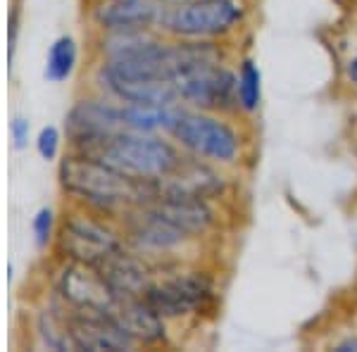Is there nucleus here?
<instances>
[{"mask_svg":"<svg viewBox=\"0 0 357 352\" xmlns=\"http://www.w3.org/2000/svg\"><path fill=\"white\" fill-rule=\"evenodd\" d=\"M57 188L65 205L119 219L153 198L155 181H134L93 155L67 150L57 160Z\"/></svg>","mask_w":357,"mask_h":352,"instance_id":"1","label":"nucleus"},{"mask_svg":"<svg viewBox=\"0 0 357 352\" xmlns=\"http://www.w3.org/2000/svg\"><path fill=\"white\" fill-rule=\"evenodd\" d=\"M167 136L186 155L220 164L224 169L241 164L248 153V136L234 114L205 112V109L178 105Z\"/></svg>","mask_w":357,"mask_h":352,"instance_id":"2","label":"nucleus"},{"mask_svg":"<svg viewBox=\"0 0 357 352\" xmlns=\"http://www.w3.org/2000/svg\"><path fill=\"white\" fill-rule=\"evenodd\" d=\"M151 307L169 324L200 319L217 307V281L212 271L191 262L155 269V279L146 296Z\"/></svg>","mask_w":357,"mask_h":352,"instance_id":"3","label":"nucleus"},{"mask_svg":"<svg viewBox=\"0 0 357 352\" xmlns=\"http://www.w3.org/2000/svg\"><path fill=\"white\" fill-rule=\"evenodd\" d=\"M248 0H178L169 5L160 31L178 41L227 43L248 24Z\"/></svg>","mask_w":357,"mask_h":352,"instance_id":"4","label":"nucleus"},{"mask_svg":"<svg viewBox=\"0 0 357 352\" xmlns=\"http://www.w3.org/2000/svg\"><path fill=\"white\" fill-rule=\"evenodd\" d=\"M124 245V234L117 219L96 215V212L82 210V207L65 205V212L60 215V229H57L50 252H53L55 259L89 264V267L98 269L107 257H112Z\"/></svg>","mask_w":357,"mask_h":352,"instance_id":"5","label":"nucleus"},{"mask_svg":"<svg viewBox=\"0 0 357 352\" xmlns=\"http://www.w3.org/2000/svg\"><path fill=\"white\" fill-rule=\"evenodd\" d=\"M183 150L167 134H138L119 131L96 150L93 158L102 160L134 181H160L176 169Z\"/></svg>","mask_w":357,"mask_h":352,"instance_id":"6","label":"nucleus"},{"mask_svg":"<svg viewBox=\"0 0 357 352\" xmlns=\"http://www.w3.org/2000/svg\"><path fill=\"white\" fill-rule=\"evenodd\" d=\"M117 222L122 227L124 243L141 257H146L155 269L186 262L183 252L195 245L193 238H188L181 229H176L172 222H167L148 203L131 207Z\"/></svg>","mask_w":357,"mask_h":352,"instance_id":"7","label":"nucleus"},{"mask_svg":"<svg viewBox=\"0 0 357 352\" xmlns=\"http://www.w3.org/2000/svg\"><path fill=\"white\" fill-rule=\"evenodd\" d=\"M62 131H65L67 150L96 155V150L107 138L119 134V131H126L122 102L89 89L67 109Z\"/></svg>","mask_w":357,"mask_h":352,"instance_id":"8","label":"nucleus"},{"mask_svg":"<svg viewBox=\"0 0 357 352\" xmlns=\"http://www.w3.org/2000/svg\"><path fill=\"white\" fill-rule=\"evenodd\" d=\"M178 105L205 112H220L238 117V93H236V67L229 62H205L183 69L172 79Z\"/></svg>","mask_w":357,"mask_h":352,"instance_id":"9","label":"nucleus"},{"mask_svg":"<svg viewBox=\"0 0 357 352\" xmlns=\"http://www.w3.org/2000/svg\"><path fill=\"white\" fill-rule=\"evenodd\" d=\"M45 296L69 309H112L117 300L96 267L55 257L45 274Z\"/></svg>","mask_w":357,"mask_h":352,"instance_id":"10","label":"nucleus"},{"mask_svg":"<svg viewBox=\"0 0 357 352\" xmlns=\"http://www.w3.org/2000/svg\"><path fill=\"white\" fill-rule=\"evenodd\" d=\"M67 309V331L74 352H131L134 340L112 309Z\"/></svg>","mask_w":357,"mask_h":352,"instance_id":"11","label":"nucleus"},{"mask_svg":"<svg viewBox=\"0 0 357 352\" xmlns=\"http://www.w3.org/2000/svg\"><path fill=\"white\" fill-rule=\"evenodd\" d=\"M169 5L165 0H96L86 3V20L93 33L158 29Z\"/></svg>","mask_w":357,"mask_h":352,"instance_id":"12","label":"nucleus"},{"mask_svg":"<svg viewBox=\"0 0 357 352\" xmlns=\"http://www.w3.org/2000/svg\"><path fill=\"white\" fill-rule=\"evenodd\" d=\"M229 176L227 169L220 164L205 162V160L183 155V160L176 164V169L165 178L155 181L158 193H174V195H188V198H203L220 203L229 193Z\"/></svg>","mask_w":357,"mask_h":352,"instance_id":"13","label":"nucleus"},{"mask_svg":"<svg viewBox=\"0 0 357 352\" xmlns=\"http://www.w3.org/2000/svg\"><path fill=\"white\" fill-rule=\"evenodd\" d=\"M148 205H153L167 222L181 229L195 243H200L203 238H210L220 227V207L212 200L153 190V198L148 200Z\"/></svg>","mask_w":357,"mask_h":352,"instance_id":"14","label":"nucleus"},{"mask_svg":"<svg viewBox=\"0 0 357 352\" xmlns=\"http://www.w3.org/2000/svg\"><path fill=\"white\" fill-rule=\"evenodd\" d=\"M114 316L124 326L126 336L134 340L136 350H158L169 345V321L158 314L146 298H117L112 305Z\"/></svg>","mask_w":357,"mask_h":352,"instance_id":"15","label":"nucleus"},{"mask_svg":"<svg viewBox=\"0 0 357 352\" xmlns=\"http://www.w3.org/2000/svg\"><path fill=\"white\" fill-rule=\"evenodd\" d=\"M114 298H141L155 279V267L146 257L124 245L98 267Z\"/></svg>","mask_w":357,"mask_h":352,"instance_id":"16","label":"nucleus"},{"mask_svg":"<svg viewBox=\"0 0 357 352\" xmlns=\"http://www.w3.org/2000/svg\"><path fill=\"white\" fill-rule=\"evenodd\" d=\"M29 326H31V336L38 348L53 352H74L72 338L67 331V309L55 298L45 296L33 307Z\"/></svg>","mask_w":357,"mask_h":352,"instance_id":"17","label":"nucleus"},{"mask_svg":"<svg viewBox=\"0 0 357 352\" xmlns=\"http://www.w3.org/2000/svg\"><path fill=\"white\" fill-rule=\"evenodd\" d=\"M79 69V41L72 33H62L53 38V43L45 50V65H43V79L48 84H65L74 77Z\"/></svg>","mask_w":357,"mask_h":352,"instance_id":"18","label":"nucleus"},{"mask_svg":"<svg viewBox=\"0 0 357 352\" xmlns=\"http://www.w3.org/2000/svg\"><path fill=\"white\" fill-rule=\"evenodd\" d=\"M236 93L241 114H255L262 107V72L252 57H241L236 65Z\"/></svg>","mask_w":357,"mask_h":352,"instance_id":"19","label":"nucleus"},{"mask_svg":"<svg viewBox=\"0 0 357 352\" xmlns=\"http://www.w3.org/2000/svg\"><path fill=\"white\" fill-rule=\"evenodd\" d=\"M57 229H60V215H57L55 207H50V205L38 207V210L33 212V217H31V224H29L33 247H36L38 252L53 250Z\"/></svg>","mask_w":357,"mask_h":352,"instance_id":"20","label":"nucleus"},{"mask_svg":"<svg viewBox=\"0 0 357 352\" xmlns=\"http://www.w3.org/2000/svg\"><path fill=\"white\" fill-rule=\"evenodd\" d=\"M65 143V131L53 124H45L33 134V150H36V155L43 162H57L62 158Z\"/></svg>","mask_w":357,"mask_h":352,"instance_id":"21","label":"nucleus"},{"mask_svg":"<svg viewBox=\"0 0 357 352\" xmlns=\"http://www.w3.org/2000/svg\"><path fill=\"white\" fill-rule=\"evenodd\" d=\"M8 136H10V146H13V150H17V153L33 146L31 119L24 117V114H13L8 124Z\"/></svg>","mask_w":357,"mask_h":352,"instance_id":"22","label":"nucleus"},{"mask_svg":"<svg viewBox=\"0 0 357 352\" xmlns=\"http://www.w3.org/2000/svg\"><path fill=\"white\" fill-rule=\"evenodd\" d=\"M22 24V3L20 0H10V15H8V67L13 72L17 43H20V26Z\"/></svg>","mask_w":357,"mask_h":352,"instance_id":"23","label":"nucleus"},{"mask_svg":"<svg viewBox=\"0 0 357 352\" xmlns=\"http://www.w3.org/2000/svg\"><path fill=\"white\" fill-rule=\"evenodd\" d=\"M345 79H348V84L357 91V48H355V53L348 57V62H345Z\"/></svg>","mask_w":357,"mask_h":352,"instance_id":"24","label":"nucleus"},{"mask_svg":"<svg viewBox=\"0 0 357 352\" xmlns=\"http://www.w3.org/2000/svg\"><path fill=\"white\" fill-rule=\"evenodd\" d=\"M333 350L336 352H357V336H345L343 340L333 343Z\"/></svg>","mask_w":357,"mask_h":352,"instance_id":"25","label":"nucleus"},{"mask_svg":"<svg viewBox=\"0 0 357 352\" xmlns=\"http://www.w3.org/2000/svg\"><path fill=\"white\" fill-rule=\"evenodd\" d=\"M13 279H15V264L10 262L8 264V284H13Z\"/></svg>","mask_w":357,"mask_h":352,"instance_id":"26","label":"nucleus"},{"mask_svg":"<svg viewBox=\"0 0 357 352\" xmlns=\"http://www.w3.org/2000/svg\"><path fill=\"white\" fill-rule=\"evenodd\" d=\"M86 3H96V0H86Z\"/></svg>","mask_w":357,"mask_h":352,"instance_id":"27","label":"nucleus"}]
</instances>
